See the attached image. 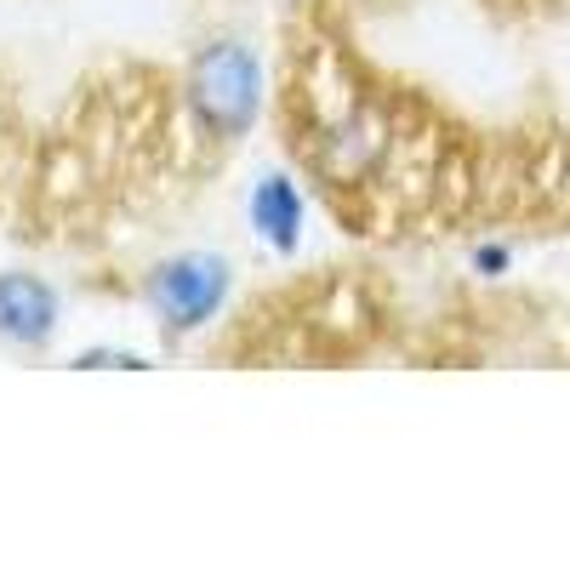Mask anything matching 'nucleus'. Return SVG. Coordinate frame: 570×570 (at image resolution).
Here are the masks:
<instances>
[{
  "label": "nucleus",
  "mask_w": 570,
  "mask_h": 570,
  "mask_svg": "<svg viewBox=\"0 0 570 570\" xmlns=\"http://www.w3.org/2000/svg\"><path fill=\"white\" fill-rule=\"evenodd\" d=\"M58 331H63V297L52 279H40L29 268L0 274V343L40 354V348H52Z\"/></svg>",
  "instance_id": "nucleus-3"
},
{
  "label": "nucleus",
  "mask_w": 570,
  "mask_h": 570,
  "mask_svg": "<svg viewBox=\"0 0 570 570\" xmlns=\"http://www.w3.org/2000/svg\"><path fill=\"white\" fill-rule=\"evenodd\" d=\"M263 58L252 52L246 40L217 35L206 40L183 69V109L195 120V131L217 149H234L246 142L263 120Z\"/></svg>",
  "instance_id": "nucleus-1"
},
{
  "label": "nucleus",
  "mask_w": 570,
  "mask_h": 570,
  "mask_svg": "<svg viewBox=\"0 0 570 570\" xmlns=\"http://www.w3.org/2000/svg\"><path fill=\"white\" fill-rule=\"evenodd\" d=\"M246 228L274 257H297L308 240V195L292 171H263L246 195Z\"/></svg>",
  "instance_id": "nucleus-4"
},
{
  "label": "nucleus",
  "mask_w": 570,
  "mask_h": 570,
  "mask_svg": "<svg viewBox=\"0 0 570 570\" xmlns=\"http://www.w3.org/2000/svg\"><path fill=\"white\" fill-rule=\"evenodd\" d=\"M69 365L75 371H155V360L137 348H80Z\"/></svg>",
  "instance_id": "nucleus-5"
},
{
  "label": "nucleus",
  "mask_w": 570,
  "mask_h": 570,
  "mask_svg": "<svg viewBox=\"0 0 570 570\" xmlns=\"http://www.w3.org/2000/svg\"><path fill=\"white\" fill-rule=\"evenodd\" d=\"M468 268L480 274V279H502V274L513 268V252H508L502 240H485V246H473V252H468Z\"/></svg>",
  "instance_id": "nucleus-6"
},
{
  "label": "nucleus",
  "mask_w": 570,
  "mask_h": 570,
  "mask_svg": "<svg viewBox=\"0 0 570 570\" xmlns=\"http://www.w3.org/2000/svg\"><path fill=\"white\" fill-rule=\"evenodd\" d=\"M228 292H234V263L223 252L160 257L137 285V297H142V308H149V320L160 325L166 343L200 337L206 325H217V314L228 308Z\"/></svg>",
  "instance_id": "nucleus-2"
}]
</instances>
